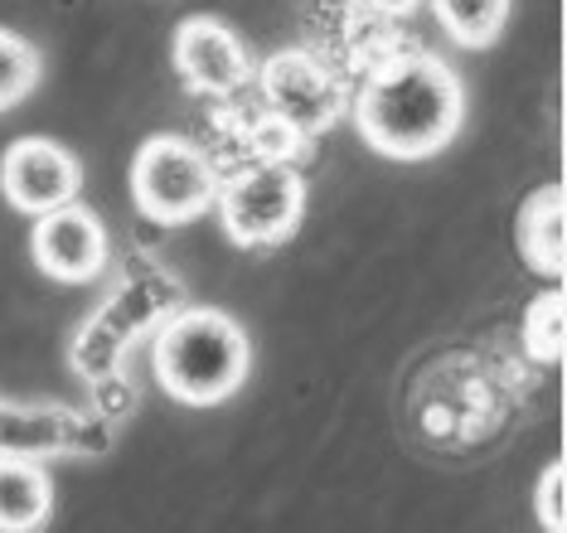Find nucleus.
<instances>
[{"label": "nucleus", "instance_id": "obj_5", "mask_svg": "<svg viewBox=\"0 0 567 533\" xmlns=\"http://www.w3.org/2000/svg\"><path fill=\"white\" fill-rule=\"evenodd\" d=\"M257 88H262V107L281 116L291 132L306 141L326 136L350 107V83L316 49H277L272 59L257 69Z\"/></svg>", "mask_w": 567, "mask_h": 533}, {"label": "nucleus", "instance_id": "obj_6", "mask_svg": "<svg viewBox=\"0 0 567 533\" xmlns=\"http://www.w3.org/2000/svg\"><path fill=\"white\" fill-rule=\"evenodd\" d=\"M79 189H83L79 155L49 136H20L0 155V194L10 199V209H20L30 218L73 204Z\"/></svg>", "mask_w": 567, "mask_h": 533}, {"label": "nucleus", "instance_id": "obj_1", "mask_svg": "<svg viewBox=\"0 0 567 533\" xmlns=\"http://www.w3.org/2000/svg\"><path fill=\"white\" fill-rule=\"evenodd\" d=\"M354 126L383 161H432L466 126V83L427 49H398L364 73Z\"/></svg>", "mask_w": 567, "mask_h": 533}, {"label": "nucleus", "instance_id": "obj_7", "mask_svg": "<svg viewBox=\"0 0 567 533\" xmlns=\"http://www.w3.org/2000/svg\"><path fill=\"white\" fill-rule=\"evenodd\" d=\"M30 257L44 277L54 281H93L107 271V228L102 218L87 209V204H63L54 214H40L34 218V233H30Z\"/></svg>", "mask_w": 567, "mask_h": 533}, {"label": "nucleus", "instance_id": "obj_10", "mask_svg": "<svg viewBox=\"0 0 567 533\" xmlns=\"http://www.w3.org/2000/svg\"><path fill=\"white\" fill-rule=\"evenodd\" d=\"M54 519V480L40 457H0V533H44Z\"/></svg>", "mask_w": 567, "mask_h": 533}, {"label": "nucleus", "instance_id": "obj_12", "mask_svg": "<svg viewBox=\"0 0 567 533\" xmlns=\"http://www.w3.org/2000/svg\"><path fill=\"white\" fill-rule=\"evenodd\" d=\"M514 0H432V16L461 49H489L509 24Z\"/></svg>", "mask_w": 567, "mask_h": 533}, {"label": "nucleus", "instance_id": "obj_4", "mask_svg": "<svg viewBox=\"0 0 567 533\" xmlns=\"http://www.w3.org/2000/svg\"><path fill=\"white\" fill-rule=\"evenodd\" d=\"M132 199L136 209L161 228L195 224L218 204L214 161L185 136H151L141 141L132 161Z\"/></svg>", "mask_w": 567, "mask_h": 533}, {"label": "nucleus", "instance_id": "obj_2", "mask_svg": "<svg viewBox=\"0 0 567 533\" xmlns=\"http://www.w3.org/2000/svg\"><path fill=\"white\" fill-rule=\"evenodd\" d=\"M161 393H171L185 408H218L248 383L252 345L248 330L214 306H185L156 330L151 345Z\"/></svg>", "mask_w": 567, "mask_h": 533}, {"label": "nucleus", "instance_id": "obj_3", "mask_svg": "<svg viewBox=\"0 0 567 533\" xmlns=\"http://www.w3.org/2000/svg\"><path fill=\"white\" fill-rule=\"evenodd\" d=\"M214 209L234 248H277L306 218V175L291 161H252L218 185Z\"/></svg>", "mask_w": 567, "mask_h": 533}, {"label": "nucleus", "instance_id": "obj_15", "mask_svg": "<svg viewBox=\"0 0 567 533\" xmlns=\"http://www.w3.org/2000/svg\"><path fill=\"white\" fill-rule=\"evenodd\" d=\"M534 514L544 533H567V465H548L534 490Z\"/></svg>", "mask_w": 567, "mask_h": 533}, {"label": "nucleus", "instance_id": "obj_16", "mask_svg": "<svg viewBox=\"0 0 567 533\" xmlns=\"http://www.w3.org/2000/svg\"><path fill=\"white\" fill-rule=\"evenodd\" d=\"M379 16H389V20H403V16H412V10L422 6V0H369Z\"/></svg>", "mask_w": 567, "mask_h": 533}, {"label": "nucleus", "instance_id": "obj_13", "mask_svg": "<svg viewBox=\"0 0 567 533\" xmlns=\"http://www.w3.org/2000/svg\"><path fill=\"white\" fill-rule=\"evenodd\" d=\"M40 78H44V54L24 34L0 24V112L20 107L40 88Z\"/></svg>", "mask_w": 567, "mask_h": 533}, {"label": "nucleus", "instance_id": "obj_8", "mask_svg": "<svg viewBox=\"0 0 567 533\" xmlns=\"http://www.w3.org/2000/svg\"><path fill=\"white\" fill-rule=\"evenodd\" d=\"M175 69L189 93L204 98H234L252 78L248 44L214 16H189L175 24Z\"/></svg>", "mask_w": 567, "mask_h": 533}, {"label": "nucleus", "instance_id": "obj_14", "mask_svg": "<svg viewBox=\"0 0 567 533\" xmlns=\"http://www.w3.org/2000/svg\"><path fill=\"white\" fill-rule=\"evenodd\" d=\"M524 349L534 363H553L567 355V291H544L528 301Z\"/></svg>", "mask_w": 567, "mask_h": 533}, {"label": "nucleus", "instance_id": "obj_9", "mask_svg": "<svg viewBox=\"0 0 567 533\" xmlns=\"http://www.w3.org/2000/svg\"><path fill=\"white\" fill-rule=\"evenodd\" d=\"M514 243L534 277H567V185H538L519 204Z\"/></svg>", "mask_w": 567, "mask_h": 533}, {"label": "nucleus", "instance_id": "obj_11", "mask_svg": "<svg viewBox=\"0 0 567 533\" xmlns=\"http://www.w3.org/2000/svg\"><path fill=\"white\" fill-rule=\"evenodd\" d=\"M79 441V418L59 408H10L0 402V457H54Z\"/></svg>", "mask_w": 567, "mask_h": 533}]
</instances>
